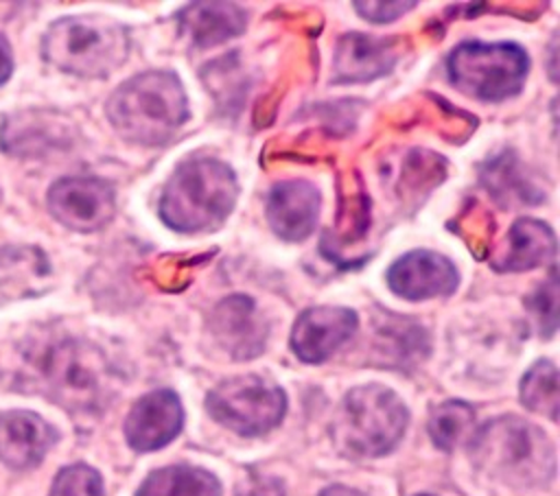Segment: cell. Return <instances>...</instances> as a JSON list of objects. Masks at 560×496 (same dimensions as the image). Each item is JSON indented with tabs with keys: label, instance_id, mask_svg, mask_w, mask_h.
I'll list each match as a JSON object with an SVG mask.
<instances>
[{
	"label": "cell",
	"instance_id": "obj_8",
	"mask_svg": "<svg viewBox=\"0 0 560 496\" xmlns=\"http://www.w3.org/2000/svg\"><path fill=\"white\" fill-rule=\"evenodd\" d=\"M214 422L243 437H258L276 428L287 413V395L267 376L245 374L221 380L206 395Z\"/></svg>",
	"mask_w": 560,
	"mask_h": 496
},
{
	"label": "cell",
	"instance_id": "obj_5",
	"mask_svg": "<svg viewBox=\"0 0 560 496\" xmlns=\"http://www.w3.org/2000/svg\"><path fill=\"white\" fill-rule=\"evenodd\" d=\"M125 24L103 13L63 15L46 28L42 57L52 68L79 79H105L129 57Z\"/></svg>",
	"mask_w": 560,
	"mask_h": 496
},
{
	"label": "cell",
	"instance_id": "obj_17",
	"mask_svg": "<svg viewBox=\"0 0 560 496\" xmlns=\"http://www.w3.org/2000/svg\"><path fill=\"white\" fill-rule=\"evenodd\" d=\"M57 441V430L33 411L0 413V461L13 470L35 468Z\"/></svg>",
	"mask_w": 560,
	"mask_h": 496
},
{
	"label": "cell",
	"instance_id": "obj_27",
	"mask_svg": "<svg viewBox=\"0 0 560 496\" xmlns=\"http://www.w3.org/2000/svg\"><path fill=\"white\" fill-rule=\"evenodd\" d=\"M352 7L372 24H389L416 9V2H354Z\"/></svg>",
	"mask_w": 560,
	"mask_h": 496
},
{
	"label": "cell",
	"instance_id": "obj_18",
	"mask_svg": "<svg viewBox=\"0 0 560 496\" xmlns=\"http://www.w3.org/2000/svg\"><path fill=\"white\" fill-rule=\"evenodd\" d=\"M556 232L540 219H516L505 240L490 258L497 273H518L542 267L556 258Z\"/></svg>",
	"mask_w": 560,
	"mask_h": 496
},
{
	"label": "cell",
	"instance_id": "obj_4",
	"mask_svg": "<svg viewBox=\"0 0 560 496\" xmlns=\"http://www.w3.org/2000/svg\"><path fill=\"white\" fill-rule=\"evenodd\" d=\"M468 450L481 472L512 487H538L556 476L553 441L518 415L486 422L470 435Z\"/></svg>",
	"mask_w": 560,
	"mask_h": 496
},
{
	"label": "cell",
	"instance_id": "obj_6",
	"mask_svg": "<svg viewBox=\"0 0 560 496\" xmlns=\"http://www.w3.org/2000/svg\"><path fill=\"white\" fill-rule=\"evenodd\" d=\"M409 424V411L396 391L383 385L350 389L330 424L335 446L354 459L392 452Z\"/></svg>",
	"mask_w": 560,
	"mask_h": 496
},
{
	"label": "cell",
	"instance_id": "obj_21",
	"mask_svg": "<svg viewBox=\"0 0 560 496\" xmlns=\"http://www.w3.org/2000/svg\"><path fill=\"white\" fill-rule=\"evenodd\" d=\"M136 496H221V483L197 465H166L151 472Z\"/></svg>",
	"mask_w": 560,
	"mask_h": 496
},
{
	"label": "cell",
	"instance_id": "obj_26",
	"mask_svg": "<svg viewBox=\"0 0 560 496\" xmlns=\"http://www.w3.org/2000/svg\"><path fill=\"white\" fill-rule=\"evenodd\" d=\"M527 308L534 315L542 336H551L558 328V275L556 267L549 277L527 297Z\"/></svg>",
	"mask_w": 560,
	"mask_h": 496
},
{
	"label": "cell",
	"instance_id": "obj_14",
	"mask_svg": "<svg viewBox=\"0 0 560 496\" xmlns=\"http://www.w3.org/2000/svg\"><path fill=\"white\" fill-rule=\"evenodd\" d=\"M184 426V409L175 391L155 389L142 395L125 420L127 444L138 452H151L171 444Z\"/></svg>",
	"mask_w": 560,
	"mask_h": 496
},
{
	"label": "cell",
	"instance_id": "obj_13",
	"mask_svg": "<svg viewBox=\"0 0 560 496\" xmlns=\"http://www.w3.org/2000/svg\"><path fill=\"white\" fill-rule=\"evenodd\" d=\"M400 57L398 37L346 33L332 52V83H368L389 74Z\"/></svg>",
	"mask_w": 560,
	"mask_h": 496
},
{
	"label": "cell",
	"instance_id": "obj_15",
	"mask_svg": "<svg viewBox=\"0 0 560 496\" xmlns=\"http://www.w3.org/2000/svg\"><path fill=\"white\" fill-rule=\"evenodd\" d=\"M322 194L306 179H284L271 186L265 214L276 236L298 243L315 232Z\"/></svg>",
	"mask_w": 560,
	"mask_h": 496
},
{
	"label": "cell",
	"instance_id": "obj_11",
	"mask_svg": "<svg viewBox=\"0 0 560 496\" xmlns=\"http://www.w3.org/2000/svg\"><path fill=\"white\" fill-rule=\"evenodd\" d=\"M359 328L354 310L343 306H311L302 310L291 330V350L304 363H324Z\"/></svg>",
	"mask_w": 560,
	"mask_h": 496
},
{
	"label": "cell",
	"instance_id": "obj_29",
	"mask_svg": "<svg viewBox=\"0 0 560 496\" xmlns=\"http://www.w3.org/2000/svg\"><path fill=\"white\" fill-rule=\"evenodd\" d=\"M13 74V50L9 39L0 33V85H4Z\"/></svg>",
	"mask_w": 560,
	"mask_h": 496
},
{
	"label": "cell",
	"instance_id": "obj_7",
	"mask_svg": "<svg viewBox=\"0 0 560 496\" xmlns=\"http://www.w3.org/2000/svg\"><path fill=\"white\" fill-rule=\"evenodd\" d=\"M529 55L514 42H462L446 57V74L462 94L499 103L521 94Z\"/></svg>",
	"mask_w": 560,
	"mask_h": 496
},
{
	"label": "cell",
	"instance_id": "obj_32",
	"mask_svg": "<svg viewBox=\"0 0 560 496\" xmlns=\"http://www.w3.org/2000/svg\"><path fill=\"white\" fill-rule=\"evenodd\" d=\"M0 201H2V192H0Z\"/></svg>",
	"mask_w": 560,
	"mask_h": 496
},
{
	"label": "cell",
	"instance_id": "obj_30",
	"mask_svg": "<svg viewBox=\"0 0 560 496\" xmlns=\"http://www.w3.org/2000/svg\"><path fill=\"white\" fill-rule=\"evenodd\" d=\"M319 496H368V494H363L359 489H352V487H346V485H330Z\"/></svg>",
	"mask_w": 560,
	"mask_h": 496
},
{
	"label": "cell",
	"instance_id": "obj_1",
	"mask_svg": "<svg viewBox=\"0 0 560 496\" xmlns=\"http://www.w3.org/2000/svg\"><path fill=\"white\" fill-rule=\"evenodd\" d=\"M105 116L122 140L140 146H160L182 129L190 107L175 72L147 70L112 92L105 103Z\"/></svg>",
	"mask_w": 560,
	"mask_h": 496
},
{
	"label": "cell",
	"instance_id": "obj_28",
	"mask_svg": "<svg viewBox=\"0 0 560 496\" xmlns=\"http://www.w3.org/2000/svg\"><path fill=\"white\" fill-rule=\"evenodd\" d=\"M234 496H284V485L276 476L252 474L238 483Z\"/></svg>",
	"mask_w": 560,
	"mask_h": 496
},
{
	"label": "cell",
	"instance_id": "obj_25",
	"mask_svg": "<svg viewBox=\"0 0 560 496\" xmlns=\"http://www.w3.org/2000/svg\"><path fill=\"white\" fill-rule=\"evenodd\" d=\"M48 496H103V479L94 468L72 463L57 472Z\"/></svg>",
	"mask_w": 560,
	"mask_h": 496
},
{
	"label": "cell",
	"instance_id": "obj_9",
	"mask_svg": "<svg viewBox=\"0 0 560 496\" xmlns=\"http://www.w3.org/2000/svg\"><path fill=\"white\" fill-rule=\"evenodd\" d=\"M46 205L52 219L63 227L79 234H92L114 219L116 190L101 177H61L48 188Z\"/></svg>",
	"mask_w": 560,
	"mask_h": 496
},
{
	"label": "cell",
	"instance_id": "obj_12",
	"mask_svg": "<svg viewBox=\"0 0 560 496\" xmlns=\"http://www.w3.org/2000/svg\"><path fill=\"white\" fill-rule=\"evenodd\" d=\"M210 332L214 341L236 361H247L265 350L269 328L258 306L247 295H230L221 299L210 315Z\"/></svg>",
	"mask_w": 560,
	"mask_h": 496
},
{
	"label": "cell",
	"instance_id": "obj_3",
	"mask_svg": "<svg viewBox=\"0 0 560 496\" xmlns=\"http://www.w3.org/2000/svg\"><path fill=\"white\" fill-rule=\"evenodd\" d=\"M33 385L68 411L98 409L112 382L105 354L90 341L74 336H50L26 354Z\"/></svg>",
	"mask_w": 560,
	"mask_h": 496
},
{
	"label": "cell",
	"instance_id": "obj_10",
	"mask_svg": "<svg viewBox=\"0 0 560 496\" xmlns=\"http://www.w3.org/2000/svg\"><path fill=\"white\" fill-rule=\"evenodd\" d=\"M385 280L394 295L409 302H424L453 295L459 273L446 256L431 249H413L389 264Z\"/></svg>",
	"mask_w": 560,
	"mask_h": 496
},
{
	"label": "cell",
	"instance_id": "obj_31",
	"mask_svg": "<svg viewBox=\"0 0 560 496\" xmlns=\"http://www.w3.org/2000/svg\"><path fill=\"white\" fill-rule=\"evenodd\" d=\"M420 496H431V494H420Z\"/></svg>",
	"mask_w": 560,
	"mask_h": 496
},
{
	"label": "cell",
	"instance_id": "obj_2",
	"mask_svg": "<svg viewBox=\"0 0 560 496\" xmlns=\"http://www.w3.org/2000/svg\"><path fill=\"white\" fill-rule=\"evenodd\" d=\"M238 179L230 164L195 155L177 164L168 177L158 214L166 227L179 234L212 232L225 223L238 201Z\"/></svg>",
	"mask_w": 560,
	"mask_h": 496
},
{
	"label": "cell",
	"instance_id": "obj_22",
	"mask_svg": "<svg viewBox=\"0 0 560 496\" xmlns=\"http://www.w3.org/2000/svg\"><path fill=\"white\" fill-rule=\"evenodd\" d=\"M429 437L440 450H453L475 430V411L462 400H446L433 406L429 415Z\"/></svg>",
	"mask_w": 560,
	"mask_h": 496
},
{
	"label": "cell",
	"instance_id": "obj_23",
	"mask_svg": "<svg viewBox=\"0 0 560 496\" xmlns=\"http://www.w3.org/2000/svg\"><path fill=\"white\" fill-rule=\"evenodd\" d=\"M521 402L551 422L558 420V369L551 361H536L521 380Z\"/></svg>",
	"mask_w": 560,
	"mask_h": 496
},
{
	"label": "cell",
	"instance_id": "obj_24",
	"mask_svg": "<svg viewBox=\"0 0 560 496\" xmlns=\"http://www.w3.org/2000/svg\"><path fill=\"white\" fill-rule=\"evenodd\" d=\"M483 173L488 175V190L503 203L510 199H518L534 205V201L542 197V192L536 190V186L521 173V166L510 155L499 157L488 168H483Z\"/></svg>",
	"mask_w": 560,
	"mask_h": 496
},
{
	"label": "cell",
	"instance_id": "obj_20",
	"mask_svg": "<svg viewBox=\"0 0 560 496\" xmlns=\"http://www.w3.org/2000/svg\"><path fill=\"white\" fill-rule=\"evenodd\" d=\"M50 275L48 258L37 247L0 249V293L9 299L42 293L39 282Z\"/></svg>",
	"mask_w": 560,
	"mask_h": 496
},
{
	"label": "cell",
	"instance_id": "obj_16",
	"mask_svg": "<svg viewBox=\"0 0 560 496\" xmlns=\"http://www.w3.org/2000/svg\"><path fill=\"white\" fill-rule=\"evenodd\" d=\"M66 138L63 118L48 109H22L4 116L0 125V149L13 157H42L61 149Z\"/></svg>",
	"mask_w": 560,
	"mask_h": 496
},
{
	"label": "cell",
	"instance_id": "obj_19",
	"mask_svg": "<svg viewBox=\"0 0 560 496\" xmlns=\"http://www.w3.org/2000/svg\"><path fill=\"white\" fill-rule=\"evenodd\" d=\"M175 20L190 46L210 48L245 33L247 11L236 2H190Z\"/></svg>",
	"mask_w": 560,
	"mask_h": 496
}]
</instances>
